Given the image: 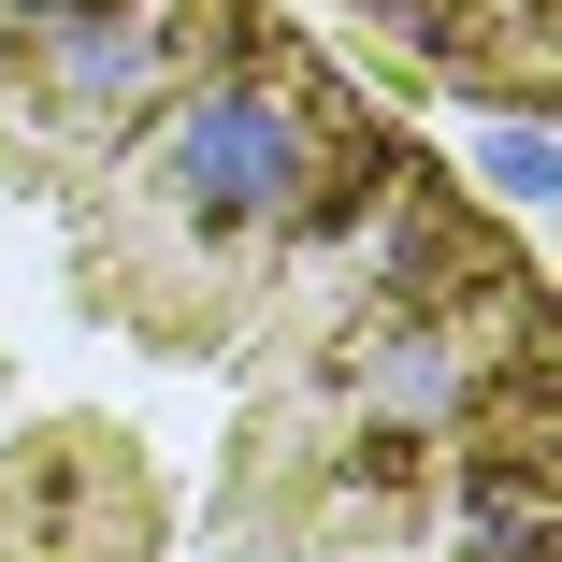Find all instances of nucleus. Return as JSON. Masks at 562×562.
Returning a JSON list of instances; mask_svg holds the SVG:
<instances>
[{"label": "nucleus", "instance_id": "nucleus-2", "mask_svg": "<svg viewBox=\"0 0 562 562\" xmlns=\"http://www.w3.org/2000/svg\"><path fill=\"white\" fill-rule=\"evenodd\" d=\"M202 44V0H87V15L30 30V72L44 101H72V116H131V101H159Z\"/></svg>", "mask_w": 562, "mask_h": 562}, {"label": "nucleus", "instance_id": "nucleus-1", "mask_svg": "<svg viewBox=\"0 0 562 562\" xmlns=\"http://www.w3.org/2000/svg\"><path fill=\"white\" fill-rule=\"evenodd\" d=\"M159 173H173V202L202 216V232H260V216H303L331 188V145H317V116L289 87H232V72H216V87L173 101Z\"/></svg>", "mask_w": 562, "mask_h": 562}, {"label": "nucleus", "instance_id": "nucleus-3", "mask_svg": "<svg viewBox=\"0 0 562 562\" xmlns=\"http://www.w3.org/2000/svg\"><path fill=\"white\" fill-rule=\"evenodd\" d=\"M491 173H505V202L533 216V202H548V131H533V116H519V131H491Z\"/></svg>", "mask_w": 562, "mask_h": 562}]
</instances>
